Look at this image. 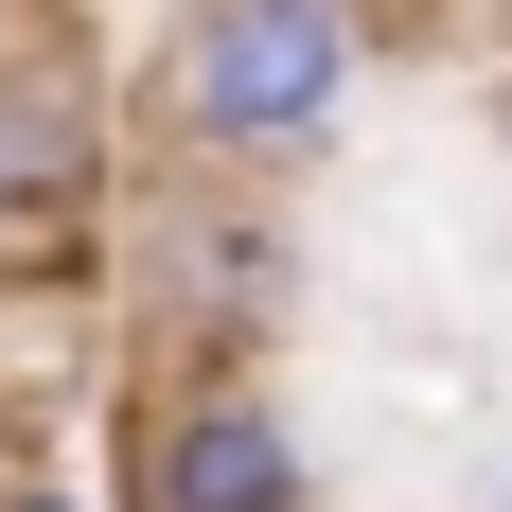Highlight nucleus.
I'll return each mask as SVG.
<instances>
[{
    "mask_svg": "<svg viewBox=\"0 0 512 512\" xmlns=\"http://www.w3.org/2000/svg\"><path fill=\"white\" fill-rule=\"evenodd\" d=\"M89 212H106V71L71 36H18L0 53V248L89 230Z\"/></svg>",
    "mask_w": 512,
    "mask_h": 512,
    "instance_id": "obj_3",
    "label": "nucleus"
},
{
    "mask_svg": "<svg viewBox=\"0 0 512 512\" xmlns=\"http://www.w3.org/2000/svg\"><path fill=\"white\" fill-rule=\"evenodd\" d=\"M0 512H124V495H71V477H0Z\"/></svg>",
    "mask_w": 512,
    "mask_h": 512,
    "instance_id": "obj_4",
    "label": "nucleus"
},
{
    "mask_svg": "<svg viewBox=\"0 0 512 512\" xmlns=\"http://www.w3.org/2000/svg\"><path fill=\"white\" fill-rule=\"evenodd\" d=\"M371 89V0H177L159 36V124L195 159H301Z\"/></svg>",
    "mask_w": 512,
    "mask_h": 512,
    "instance_id": "obj_1",
    "label": "nucleus"
},
{
    "mask_svg": "<svg viewBox=\"0 0 512 512\" xmlns=\"http://www.w3.org/2000/svg\"><path fill=\"white\" fill-rule=\"evenodd\" d=\"M495 512H512V495H495Z\"/></svg>",
    "mask_w": 512,
    "mask_h": 512,
    "instance_id": "obj_5",
    "label": "nucleus"
},
{
    "mask_svg": "<svg viewBox=\"0 0 512 512\" xmlns=\"http://www.w3.org/2000/svg\"><path fill=\"white\" fill-rule=\"evenodd\" d=\"M124 512H318V442L265 371L212 354L124 424Z\"/></svg>",
    "mask_w": 512,
    "mask_h": 512,
    "instance_id": "obj_2",
    "label": "nucleus"
}]
</instances>
